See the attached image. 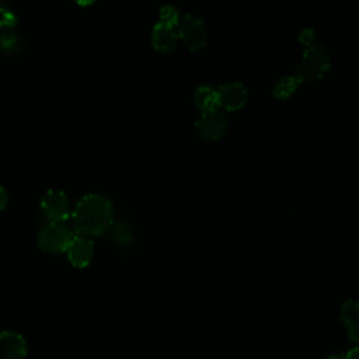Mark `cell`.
I'll use <instances>...</instances> for the list:
<instances>
[{
    "instance_id": "1",
    "label": "cell",
    "mask_w": 359,
    "mask_h": 359,
    "mask_svg": "<svg viewBox=\"0 0 359 359\" xmlns=\"http://www.w3.org/2000/svg\"><path fill=\"white\" fill-rule=\"evenodd\" d=\"M112 203L100 194L84 195L72 212L73 230L79 236L100 237L112 227Z\"/></svg>"
},
{
    "instance_id": "2",
    "label": "cell",
    "mask_w": 359,
    "mask_h": 359,
    "mask_svg": "<svg viewBox=\"0 0 359 359\" xmlns=\"http://www.w3.org/2000/svg\"><path fill=\"white\" fill-rule=\"evenodd\" d=\"M331 67V56L323 45H310L299 63L294 76L300 83H313L325 76Z\"/></svg>"
},
{
    "instance_id": "15",
    "label": "cell",
    "mask_w": 359,
    "mask_h": 359,
    "mask_svg": "<svg viewBox=\"0 0 359 359\" xmlns=\"http://www.w3.org/2000/svg\"><path fill=\"white\" fill-rule=\"evenodd\" d=\"M180 20H181V17L178 14V10L174 8L172 6H164L160 10V22L174 28V27H178Z\"/></svg>"
},
{
    "instance_id": "12",
    "label": "cell",
    "mask_w": 359,
    "mask_h": 359,
    "mask_svg": "<svg viewBox=\"0 0 359 359\" xmlns=\"http://www.w3.org/2000/svg\"><path fill=\"white\" fill-rule=\"evenodd\" d=\"M194 104L202 112L217 109V107H219L217 90L213 88L212 86H208V84L199 86L194 93Z\"/></svg>"
},
{
    "instance_id": "18",
    "label": "cell",
    "mask_w": 359,
    "mask_h": 359,
    "mask_svg": "<svg viewBox=\"0 0 359 359\" xmlns=\"http://www.w3.org/2000/svg\"><path fill=\"white\" fill-rule=\"evenodd\" d=\"M345 359H359V346L352 348L351 351L346 352V355H344Z\"/></svg>"
},
{
    "instance_id": "6",
    "label": "cell",
    "mask_w": 359,
    "mask_h": 359,
    "mask_svg": "<svg viewBox=\"0 0 359 359\" xmlns=\"http://www.w3.org/2000/svg\"><path fill=\"white\" fill-rule=\"evenodd\" d=\"M229 126V121L223 112L219 109L202 112L201 118L196 122V130L199 136L205 140H219L223 137Z\"/></svg>"
},
{
    "instance_id": "3",
    "label": "cell",
    "mask_w": 359,
    "mask_h": 359,
    "mask_svg": "<svg viewBox=\"0 0 359 359\" xmlns=\"http://www.w3.org/2000/svg\"><path fill=\"white\" fill-rule=\"evenodd\" d=\"M73 237L74 233L63 223L49 222L39 229L36 241L42 251L49 254H59L66 252Z\"/></svg>"
},
{
    "instance_id": "16",
    "label": "cell",
    "mask_w": 359,
    "mask_h": 359,
    "mask_svg": "<svg viewBox=\"0 0 359 359\" xmlns=\"http://www.w3.org/2000/svg\"><path fill=\"white\" fill-rule=\"evenodd\" d=\"M313 36H314L313 31H311V29H306V31H303V32L300 34V41H302L303 43H309V42L313 41Z\"/></svg>"
},
{
    "instance_id": "17",
    "label": "cell",
    "mask_w": 359,
    "mask_h": 359,
    "mask_svg": "<svg viewBox=\"0 0 359 359\" xmlns=\"http://www.w3.org/2000/svg\"><path fill=\"white\" fill-rule=\"evenodd\" d=\"M7 192H6V189L0 185V210H3L4 208H6V205H7Z\"/></svg>"
},
{
    "instance_id": "5",
    "label": "cell",
    "mask_w": 359,
    "mask_h": 359,
    "mask_svg": "<svg viewBox=\"0 0 359 359\" xmlns=\"http://www.w3.org/2000/svg\"><path fill=\"white\" fill-rule=\"evenodd\" d=\"M43 216L53 223H63L70 216V205L65 192L57 189L48 191L41 199Z\"/></svg>"
},
{
    "instance_id": "14",
    "label": "cell",
    "mask_w": 359,
    "mask_h": 359,
    "mask_svg": "<svg viewBox=\"0 0 359 359\" xmlns=\"http://www.w3.org/2000/svg\"><path fill=\"white\" fill-rule=\"evenodd\" d=\"M112 243L118 247H126L132 243V229L126 223H118L112 230Z\"/></svg>"
},
{
    "instance_id": "9",
    "label": "cell",
    "mask_w": 359,
    "mask_h": 359,
    "mask_svg": "<svg viewBox=\"0 0 359 359\" xmlns=\"http://www.w3.org/2000/svg\"><path fill=\"white\" fill-rule=\"evenodd\" d=\"M27 342L14 331L0 332V359H25Z\"/></svg>"
},
{
    "instance_id": "13",
    "label": "cell",
    "mask_w": 359,
    "mask_h": 359,
    "mask_svg": "<svg viewBox=\"0 0 359 359\" xmlns=\"http://www.w3.org/2000/svg\"><path fill=\"white\" fill-rule=\"evenodd\" d=\"M299 84H300V81L297 80V77L294 74L283 77L276 83V86L273 88V94L276 98L285 100L294 93V90L299 87Z\"/></svg>"
},
{
    "instance_id": "11",
    "label": "cell",
    "mask_w": 359,
    "mask_h": 359,
    "mask_svg": "<svg viewBox=\"0 0 359 359\" xmlns=\"http://www.w3.org/2000/svg\"><path fill=\"white\" fill-rule=\"evenodd\" d=\"M341 320L351 341L359 342V302L348 300L341 307Z\"/></svg>"
},
{
    "instance_id": "20",
    "label": "cell",
    "mask_w": 359,
    "mask_h": 359,
    "mask_svg": "<svg viewBox=\"0 0 359 359\" xmlns=\"http://www.w3.org/2000/svg\"><path fill=\"white\" fill-rule=\"evenodd\" d=\"M325 359H345V358H344V355H330Z\"/></svg>"
},
{
    "instance_id": "19",
    "label": "cell",
    "mask_w": 359,
    "mask_h": 359,
    "mask_svg": "<svg viewBox=\"0 0 359 359\" xmlns=\"http://www.w3.org/2000/svg\"><path fill=\"white\" fill-rule=\"evenodd\" d=\"M79 6H83V7H86V6H91L95 0H74Z\"/></svg>"
},
{
    "instance_id": "10",
    "label": "cell",
    "mask_w": 359,
    "mask_h": 359,
    "mask_svg": "<svg viewBox=\"0 0 359 359\" xmlns=\"http://www.w3.org/2000/svg\"><path fill=\"white\" fill-rule=\"evenodd\" d=\"M178 41V34L170 25L157 22L151 31V45L160 53H168L174 50Z\"/></svg>"
},
{
    "instance_id": "4",
    "label": "cell",
    "mask_w": 359,
    "mask_h": 359,
    "mask_svg": "<svg viewBox=\"0 0 359 359\" xmlns=\"http://www.w3.org/2000/svg\"><path fill=\"white\" fill-rule=\"evenodd\" d=\"M178 38L189 50H199L206 45L208 35L203 21L192 14L181 17L178 24Z\"/></svg>"
},
{
    "instance_id": "7",
    "label": "cell",
    "mask_w": 359,
    "mask_h": 359,
    "mask_svg": "<svg viewBox=\"0 0 359 359\" xmlns=\"http://www.w3.org/2000/svg\"><path fill=\"white\" fill-rule=\"evenodd\" d=\"M219 107L226 111H237L244 107L247 101V90L238 81L224 83L217 88Z\"/></svg>"
},
{
    "instance_id": "8",
    "label": "cell",
    "mask_w": 359,
    "mask_h": 359,
    "mask_svg": "<svg viewBox=\"0 0 359 359\" xmlns=\"http://www.w3.org/2000/svg\"><path fill=\"white\" fill-rule=\"evenodd\" d=\"M67 259L76 268H86L94 255V244L90 237L74 234L67 250Z\"/></svg>"
}]
</instances>
